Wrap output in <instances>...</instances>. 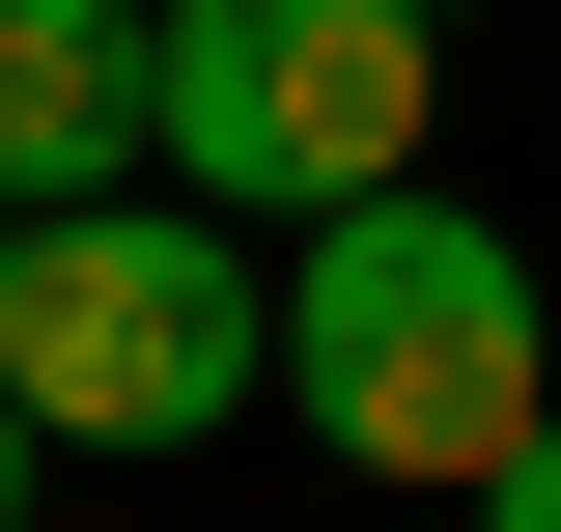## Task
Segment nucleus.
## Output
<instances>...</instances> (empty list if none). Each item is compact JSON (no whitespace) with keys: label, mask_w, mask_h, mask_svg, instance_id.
<instances>
[{"label":"nucleus","mask_w":561,"mask_h":532,"mask_svg":"<svg viewBox=\"0 0 561 532\" xmlns=\"http://www.w3.org/2000/svg\"><path fill=\"white\" fill-rule=\"evenodd\" d=\"M113 169H169V0H0V197L57 224Z\"/></svg>","instance_id":"20e7f679"},{"label":"nucleus","mask_w":561,"mask_h":532,"mask_svg":"<svg viewBox=\"0 0 561 532\" xmlns=\"http://www.w3.org/2000/svg\"><path fill=\"white\" fill-rule=\"evenodd\" d=\"M0 393L57 449H225L280 393V253L225 197H57L0 253Z\"/></svg>","instance_id":"f03ea898"},{"label":"nucleus","mask_w":561,"mask_h":532,"mask_svg":"<svg viewBox=\"0 0 561 532\" xmlns=\"http://www.w3.org/2000/svg\"><path fill=\"white\" fill-rule=\"evenodd\" d=\"M0 253H28V197H0Z\"/></svg>","instance_id":"0eeeda50"},{"label":"nucleus","mask_w":561,"mask_h":532,"mask_svg":"<svg viewBox=\"0 0 561 532\" xmlns=\"http://www.w3.org/2000/svg\"><path fill=\"white\" fill-rule=\"evenodd\" d=\"M478 532H561V420H534V449H505V476H478Z\"/></svg>","instance_id":"39448f33"},{"label":"nucleus","mask_w":561,"mask_h":532,"mask_svg":"<svg viewBox=\"0 0 561 532\" xmlns=\"http://www.w3.org/2000/svg\"><path fill=\"white\" fill-rule=\"evenodd\" d=\"M280 420L337 476H421V505H478L505 449L561 420V309L478 197H337L280 224Z\"/></svg>","instance_id":"f257e3e1"},{"label":"nucleus","mask_w":561,"mask_h":532,"mask_svg":"<svg viewBox=\"0 0 561 532\" xmlns=\"http://www.w3.org/2000/svg\"><path fill=\"white\" fill-rule=\"evenodd\" d=\"M28 449H57V420H28V393H0V532H28Z\"/></svg>","instance_id":"423d86ee"},{"label":"nucleus","mask_w":561,"mask_h":532,"mask_svg":"<svg viewBox=\"0 0 561 532\" xmlns=\"http://www.w3.org/2000/svg\"><path fill=\"white\" fill-rule=\"evenodd\" d=\"M421 113H449V0H169V197L225 224L421 197Z\"/></svg>","instance_id":"7ed1b4c3"}]
</instances>
